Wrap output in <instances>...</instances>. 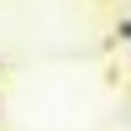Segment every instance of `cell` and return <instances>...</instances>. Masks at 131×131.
<instances>
[{"mask_svg":"<svg viewBox=\"0 0 131 131\" xmlns=\"http://www.w3.org/2000/svg\"><path fill=\"white\" fill-rule=\"evenodd\" d=\"M115 42L131 52V16H121V21H115Z\"/></svg>","mask_w":131,"mask_h":131,"instance_id":"6da1fadb","label":"cell"}]
</instances>
